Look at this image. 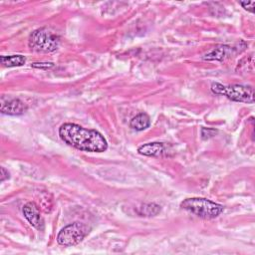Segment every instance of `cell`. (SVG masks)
<instances>
[{
    "label": "cell",
    "instance_id": "obj_1",
    "mask_svg": "<svg viewBox=\"0 0 255 255\" xmlns=\"http://www.w3.org/2000/svg\"><path fill=\"white\" fill-rule=\"evenodd\" d=\"M59 135L64 142L83 151L103 152L108 148V142L101 132L76 124L62 125L59 128Z\"/></svg>",
    "mask_w": 255,
    "mask_h": 255
},
{
    "label": "cell",
    "instance_id": "obj_2",
    "mask_svg": "<svg viewBox=\"0 0 255 255\" xmlns=\"http://www.w3.org/2000/svg\"><path fill=\"white\" fill-rule=\"evenodd\" d=\"M180 207L204 219L215 218L224 209L221 204H218L209 199L200 198V197L186 198L180 203Z\"/></svg>",
    "mask_w": 255,
    "mask_h": 255
},
{
    "label": "cell",
    "instance_id": "obj_3",
    "mask_svg": "<svg viewBox=\"0 0 255 255\" xmlns=\"http://www.w3.org/2000/svg\"><path fill=\"white\" fill-rule=\"evenodd\" d=\"M28 44L30 49L35 52L50 53L58 49L60 37L50 28L42 27L31 33Z\"/></svg>",
    "mask_w": 255,
    "mask_h": 255
},
{
    "label": "cell",
    "instance_id": "obj_4",
    "mask_svg": "<svg viewBox=\"0 0 255 255\" xmlns=\"http://www.w3.org/2000/svg\"><path fill=\"white\" fill-rule=\"evenodd\" d=\"M211 91L216 95H222L234 102L252 104L254 102V91L252 87L243 85H222L220 83H212Z\"/></svg>",
    "mask_w": 255,
    "mask_h": 255
},
{
    "label": "cell",
    "instance_id": "obj_5",
    "mask_svg": "<svg viewBox=\"0 0 255 255\" xmlns=\"http://www.w3.org/2000/svg\"><path fill=\"white\" fill-rule=\"evenodd\" d=\"M90 232V227L82 222H74L66 225L58 233L57 242L63 246L79 244Z\"/></svg>",
    "mask_w": 255,
    "mask_h": 255
},
{
    "label": "cell",
    "instance_id": "obj_6",
    "mask_svg": "<svg viewBox=\"0 0 255 255\" xmlns=\"http://www.w3.org/2000/svg\"><path fill=\"white\" fill-rule=\"evenodd\" d=\"M23 214L32 226L38 230L44 228V220L40 214V209L34 202H28L24 205Z\"/></svg>",
    "mask_w": 255,
    "mask_h": 255
},
{
    "label": "cell",
    "instance_id": "obj_7",
    "mask_svg": "<svg viewBox=\"0 0 255 255\" xmlns=\"http://www.w3.org/2000/svg\"><path fill=\"white\" fill-rule=\"evenodd\" d=\"M0 111L2 114L9 116H19L27 111L26 105L19 99H11L6 102L2 99Z\"/></svg>",
    "mask_w": 255,
    "mask_h": 255
},
{
    "label": "cell",
    "instance_id": "obj_8",
    "mask_svg": "<svg viewBox=\"0 0 255 255\" xmlns=\"http://www.w3.org/2000/svg\"><path fill=\"white\" fill-rule=\"evenodd\" d=\"M234 48L229 47L227 45H219L216 48H214L212 51H210L208 54H206L203 57V60L206 61H223L224 59L230 57L232 55V51Z\"/></svg>",
    "mask_w": 255,
    "mask_h": 255
},
{
    "label": "cell",
    "instance_id": "obj_9",
    "mask_svg": "<svg viewBox=\"0 0 255 255\" xmlns=\"http://www.w3.org/2000/svg\"><path fill=\"white\" fill-rule=\"evenodd\" d=\"M137 151L146 156H158L164 152V144L162 142H148L140 145Z\"/></svg>",
    "mask_w": 255,
    "mask_h": 255
},
{
    "label": "cell",
    "instance_id": "obj_10",
    "mask_svg": "<svg viewBox=\"0 0 255 255\" xmlns=\"http://www.w3.org/2000/svg\"><path fill=\"white\" fill-rule=\"evenodd\" d=\"M150 125V118L145 113H140L130 120L129 127L135 130H143Z\"/></svg>",
    "mask_w": 255,
    "mask_h": 255
},
{
    "label": "cell",
    "instance_id": "obj_11",
    "mask_svg": "<svg viewBox=\"0 0 255 255\" xmlns=\"http://www.w3.org/2000/svg\"><path fill=\"white\" fill-rule=\"evenodd\" d=\"M0 61L4 67H19L23 66L26 62V58L23 55H10V56H1Z\"/></svg>",
    "mask_w": 255,
    "mask_h": 255
},
{
    "label": "cell",
    "instance_id": "obj_12",
    "mask_svg": "<svg viewBox=\"0 0 255 255\" xmlns=\"http://www.w3.org/2000/svg\"><path fill=\"white\" fill-rule=\"evenodd\" d=\"M141 216H154L160 212V206L155 203H144L137 210Z\"/></svg>",
    "mask_w": 255,
    "mask_h": 255
},
{
    "label": "cell",
    "instance_id": "obj_13",
    "mask_svg": "<svg viewBox=\"0 0 255 255\" xmlns=\"http://www.w3.org/2000/svg\"><path fill=\"white\" fill-rule=\"evenodd\" d=\"M215 133H216V130H215V129L205 128H203L201 129V136H202V138H203V139H206V138L212 137Z\"/></svg>",
    "mask_w": 255,
    "mask_h": 255
},
{
    "label": "cell",
    "instance_id": "obj_14",
    "mask_svg": "<svg viewBox=\"0 0 255 255\" xmlns=\"http://www.w3.org/2000/svg\"><path fill=\"white\" fill-rule=\"evenodd\" d=\"M240 4H241V6L245 9V10H247V11H249V12H251V13H253L254 12V5H255V1H250V2H240Z\"/></svg>",
    "mask_w": 255,
    "mask_h": 255
},
{
    "label": "cell",
    "instance_id": "obj_15",
    "mask_svg": "<svg viewBox=\"0 0 255 255\" xmlns=\"http://www.w3.org/2000/svg\"><path fill=\"white\" fill-rule=\"evenodd\" d=\"M54 65L52 63H34L33 67L35 68H40V69H50L52 68Z\"/></svg>",
    "mask_w": 255,
    "mask_h": 255
},
{
    "label": "cell",
    "instance_id": "obj_16",
    "mask_svg": "<svg viewBox=\"0 0 255 255\" xmlns=\"http://www.w3.org/2000/svg\"><path fill=\"white\" fill-rule=\"evenodd\" d=\"M7 178H9V172L4 167H1V178H0V180L4 181Z\"/></svg>",
    "mask_w": 255,
    "mask_h": 255
}]
</instances>
